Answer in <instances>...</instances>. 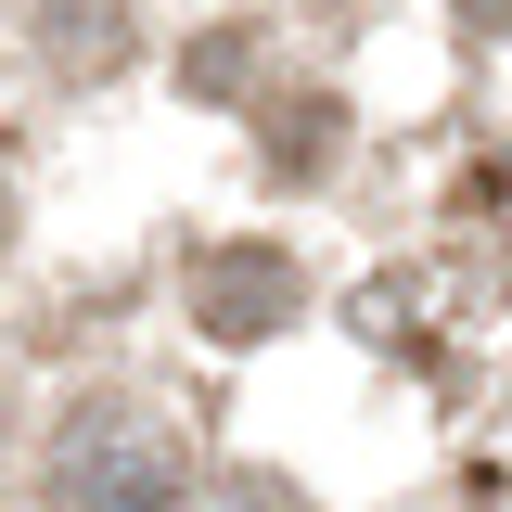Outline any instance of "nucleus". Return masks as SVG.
<instances>
[{"label":"nucleus","instance_id":"obj_1","mask_svg":"<svg viewBox=\"0 0 512 512\" xmlns=\"http://www.w3.org/2000/svg\"><path fill=\"white\" fill-rule=\"evenodd\" d=\"M39 487H52V512H180L192 448L154 397H77L39 448Z\"/></svg>","mask_w":512,"mask_h":512},{"label":"nucleus","instance_id":"obj_2","mask_svg":"<svg viewBox=\"0 0 512 512\" xmlns=\"http://www.w3.org/2000/svg\"><path fill=\"white\" fill-rule=\"evenodd\" d=\"M295 308H308V282H295L282 244H218L192 269V320H205L218 346H256V333H282Z\"/></svg>","mask_w":512,"mask_h":512},{"label":"nucleus","instance_id":"obj_3","mask_svg":"<svg viewBox=\"0 0 512 512\" xmlns=\"http://www.w3.org/2000/svg\"><path fill=\"white\" fill-rule=\"evenodd\" d=\"M39 52L52 77H116L141 52V0H39Z\"/></svg>","mask_w":512,"mask_h":512},{"label":"nucleus","instance_id":"obj_4","mask_svg":"<svg viewBox=\"0 0 512 512\" xmlns=\"http://www.w3.org/2000/svg\"><path fill=\"white\" fill-rule=\"evenodd\" d=\"M320 141H333V103H320V90H282V116H269V154H282V167H320Z\"/></svg>","mask_w":512,"mask_h":512},{"label":"nucleus","instance_id":"obj_5","mask_svg":"<svg viewBox=\"0 0 512 512\" xmlns=\"http://www.w3.org/2000/svg\"><path fill=\"white\" fill-rule=\"evenodd\" d=\"M180 77H192V103L244 90V39H192V52H180Z\"/></svg>","mask_w":512,"mask_h":512},{"label":"nucleus","instance_id":"obj_6","mask_svg":"<svg viewBox=\"0 0 512 512\" xmlns=\"http://www.w3.org/2000/svg\"><path fill=\"white\" fill-rule=\"evenodd\" d=\"M448 13H461L474 39H512V0H448Z\"/></svg>","mask_w":512,"mask_h":512},{"label":"nucleus","instance_id":"obj_7","mask_svg":"<svg viewBox=\"0 0 512 512\" xmlns=\"http://www.w3.org/2000/svg\"><path fill=\"white\" fill-rule=\"evenodd\" d=\"M0 231H13V192H0Z\"/></svg>","mask_w":512,"mask_h":512}]
</instances>
